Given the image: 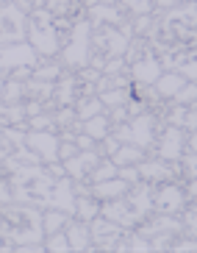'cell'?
<instances>
[{
	"instance_id": "51",
	"label": "cell",
	"mask_w": 197,
	"mask_h": 253,
	"mask_svg": "<svg viewBox=\"0 0 197 253\" xmlns=\"http://www.w3.org/2000/svg\"><path fill=\"white\" fill-rule=\"evenodd\" d=\"M31 3H34V6H44V0H31Z\"/></svg>"
},
{
	"instance_id": "24",
	"label": "cell",
	"mask_w": 197,
	"mask_h": 253,
	"mask_svg": "<svg viewBox=\"0 0 197 253\" xmlns=\"http://www.w3.org/2000/svg\"><path fill=\"white\" fill-rule=\"evenodd\" d=\"M73 217L67 214V211H59V209H47L42 214V228H44V237L47 234H56V231H64V225L70 223Z\"/></svg>"
},
{
	"instance_id": "49",
	"label": "cell",
	"mask_w": 197,
	"mask_h": 253,
	"mask_svg": "<svg viewBox=\"0 0 197 253\" xmlns=\"http://www.w3.org/2000/svg\"><path fill=\"white\" fill-rule=\"evenodd\" d=\"M3 86H6V78H0V97H3Z\"/></svg>"
},
{
	"instance_id": "44",
	"label": "cell",
	"mask_w": 197,
	"mask_h": 253,
	"mask_svg": "<svg viewBox=\"0 0 197 253\" xmlns=\"http://www.w3.org/2000/svg\"><path fill=\"white\" fill-rule=\"evenodd\" d=\"M119 145H122V142L117 139V136H106V139H103V150H106V153H109V156H114V153H117L119 150Z\"/></svg>"
},
{
	"instance_id": "25",
	"label": "cell",
	"mask_w": 197,
	"mask_h": 253,
	"mask_svg": "<svg viewBox=\"0 0 197 253\" xmlns=\"http://www.w3.org/2000/svg\"><path fill=\"white\" fill-rule=\"evenodd\" d=\"M97 214H100V206L95 203L92 195H78V198H75V220L89 223V220H95Z\"/></svg>"
},
{
	"instance_id": "30",
	"label": "cell",
	"mask_w": 197,
	"mask_h": 253,
	"mask_svg": "<svg viewBox=\"0 0 197 253\" xmlns=\"http://www.w3.org/2000/svg\"><path fill=\"white\" fill-rule=\"evenodd\" d=\"M44 251H50V253H64V251H70V242H67V234H64V231L47 234V239H44Z\"/></svg>"
},
{
	"instance_id": "27",
	"label": "cell",
	"mask_w": 197,
	"mask_h": 253,
	"mask_svg": "<svg viewBox=\"0 0 197 253\" xmlns=\"http://www.w3.org/2000/svg\"><path fill=\"white\" fill-rule=\"evenodd\" d=\"M117 172H119V167L111 159H100V164H97L95 170L89 172V181L92 184H97V181H109V178H117Z\"/></svg>"
},
{
	"instance_id": "18",
	"label": "cell",
	"mask_w": 197,
	"mask_h": 253,
	"mask_svg": "<svg viewBox=\"0 0 197 253\" xmlns=\"http://www.w3.org/2000/svg\"><path fill=\"white\" fill-rule=\"evenodd\" d=\"M86 20L92 23V28H103V25H122V14L117 11V6H103V3H97V6L86 8Z\"/></svg>"
},
{
	"instance_id": "13",
	"label": "cell",
	"mask_w": 197,
	"mask_h": 253,
	"mask_svg": "<svg viewBox=\"0 0 197 253\" xmlns=\"http://www.w3.org/2000/svg\"><path fill=\"white\" fill-rule=\"evenodd\" d=\"M61 164H64L67 175L73 181H86L89 172L100 164V153H97V150H78L73 159H67V162H61Z\"/></svg>"
},
{
	"instance_id": "36",
	"label": "cell",
	"mask_w": 197,
	"mask_h": 253,
	"mask_svg": "<svg viewBox=\"0 0 197 253\" xmlns=\"http://www.w3.org/2000/svg\"><path fill=\"white\" fill-rule=\"evenodd\" d=\"M119 178L122 181H128V184H139V181H142V175H139V167L136 164H125V167H119V172H117Z\"/></svg>"
},
{
	"instance_id": "52",
	"label": "cell",
	"mask_w": 197,
	"mask_h": 253,
	"mask_svg": "<svg viewBox=\"0 0 197 253\" xmlns=\"http://www.w3.org/2000/svg\"><path fill=\"white\" fill-rule=\"evenodd\" d=\"M3 3H8V0H0V6H3Z\"/></svg>"
},
{
	"instance_id": "14",
	"label": "cell",
	"mask_w": 197,
	"mask_h": 253,
	"mask_svg": "<svg viewBox=\"0 0 197 253\" xmlns=\"http://www.w3.org/2000/svg\"><path fill=\"white\" fill-rule=\"evenodd\" d=\"M161 73H164V67H161L158 56H150V53H147L145 59H136L131 67H128L131 81H133V84H142V86H150V84H156Z\"/></svg>"
},
{
	"instance_id": "43",
	"label": "cell",
	"mask_w": 197,
	"mask_h": 253,
	"mask_svg": "<svg viewBox=\"0 0 197 253\" xmlns=\"http://www.w3.org/2000/svg\"><path fill=\"white\" fill-rule=\"evenodd\" d=\"M75 145H78V150H95V139L89 134H75Z\"/></svg>"
},
{
	"instance_id": "45",
	"label": "cell",
	"mask_w": 197,
	"mask_h": 253,
	"mask_svg": "<svg viewBox=\"0 0 197 253\" xmlns=\"http://www.w3.org/2000/svg\"><path fill=\"white\" fill-rule=\"evenodd\" d=\"M183 0H153L156 8H164V11H169V8H178Z\"/></svg>"
},
{
	"instance_id": "10",
	"label": "cell",
	"mask_w": 197,
	"mask_h": 253,
	"mask_svg": "<svg viewBox=\"0 0 197 253\" xmlns=\"http://www.w3.org/2000/svg\"><path fill=\"white\" fill-rule=\"evenodd\" d=\"M139 167V175H142V181H147V184H164V181H172V175L175 172H181V167H178L175 162H164V159H142V162L136 164Z\"/></svg>"
},
{
	"instance_id": "16",
	"label": "cell",
	"mask_w": 197,
	"mask_h": 253,
	"mask_svg": "<svg viewBox=\"0 0 197 253\" xmlns=\"http://www.w3.org/2000/svg\"><path fill=\"white\" fill-rule=\"evenodd\" d=\"M67 234V242H70V251H95V245H92V234H89V223H83V220H70L64 228Z\"/></svg>"
},
{
	"instance_id": "19",
	"label": "cell",
	"mask_w": 197,
	"mask_h": 253,
	"mask_svg": "<svg viewBox=\"0 0 197 253\" xmlns=\"http://www.w3.org/2000/svg\"><path fill=\"white\" fill-rule=\"evenodd\" d=\"M183 84H186V78H183L178 70H164V73L158 75V81L153 84V86H156L153 92L158 97H175L178 92L183 89Z\"/></svg>"
},
{
	"instance_id": "50",
	"label": "cell",
	"mask_w": 197,
	"mask_h": 253,
	"mask_svg": "<svg viewBox=\"0 0 197 253\" xmlns=\"http://www.w3.org/2000/svg\"><path fill=\"white\" fill-rule=\"evenodd\" d=\"M103 6H114V0H100Z\"/></svg>"
},
{
	"instance_id": "9",
	"label": "cell",
	"mask_w": 197,
	"mask_h": 253,
	"mask_svg": "<svg viewBox=\"0 0 197 253\" xmlns=\"http://www.w3.org/2000/svg\"><path fill=\"white\" fill-rule=\"evenodd\" d=\"M183 150H186V134H183V128L169 126L167 131L161 134L158 145H156L158 159H164V162H181Z\"/></svg>"
},
{
	"instance_id": "23",
	"label": "cell",
	"mask_w": 197,
	"mask_h": 253,
	"mask_svg": "<svg viewBox=\"0 0 197 253\" xmlns=\"http://www.w3.org/2000/svg\"><path fill=\"white\" fill-rule=\"evenodd\" d=\"M142 159H145V150L136 148V145H131V142H122L119 150L111 156V162L117 164V167H125V164H139Z\"/></svg>"
},
{
	"instance_id": "5",
	"label": "cell",
	"mask_w": 197,
	"mask_h": 253,
	"mask_svg": "<svg viewBox=\"0 0 197 253\" xmlns=\"http://www.w3.org/2000/svg\"><path fill=\"white\" fill-rule=\"evenodd\" d=\"M39 59L42 56L28 45V39L25 42H14V45H0V78L20 67H37Z\"/></svg>"
},
{
	"instance_id": "46",
	"label": "cell",
	"mask_w": 197,
	"mask_h": 253,
	"mask_svg": "<svg viewBox=\"0 0 197 253\" xmlns=\"http://www.w3.org/2000/svg\"><path fill=\"white\" fill-rule=\"evenodd\" d=\"M183 128H197V109H186V120H183Z\"/></svg>"
},
{
	"instance_id": "22",
	"label": "cell",
	"mask_w": 197,
	"mask_h": 253,
	"mask_svg": "<svg viewBox=\"0 0 197 253\" xmlns=\"http://www.w3.org/2000/svg\"><path fill=\"white\" fill-rule=\"evenodd\" d=\"M103 112H106V106H103V100L97 95H83L75 100V114H78L80 123L89 117H95V114H103Z\"/></svg>"
},
{
	"instance_id": "35",
	"label": "cell",
	"mask_w": 197,
	"mask_h": 253,
	"mask_svg": "<svg viewBox=\"0 0 197 253\" xmlns=\"http://www.w3.org/2000/svg\"><path fill=\"white\" fill-rule=\"evenodd\" d=\"M175 70L183 75V78H186V81H197V56H192V59L181 61Z\"/></svg>"
},
{
	"instance_id": "29",
	"label": "cell",
	"mask_w": 197,
	"mask_h": 253,
	"mask_svg": "<svg viewBox=\"0 0 197 253\" xmlns=\"http://www.w3.org/2000/svg\"><path fill=\"white\" fill-rule=\"evenodd\" d=\"M31 78H39V81H59L61 67L59 64H44V61H39L37 67H34V73H31Z\"/></svg>"
},
{
	"instance_id": "15",
	"label": "cell",
	"mask_w": 197,
	"mask_h": 253,
	"mask_svg": "<svg viewBox=\"0 0 197 253\" xmlns=\"http://www.w3.org/2000/svg\"><path fill=\"white\" fill-rule=\"evenodd\" d=\"M100 214L109 217L111 223L122 225V228H133V225H139V220H136V214H133L131 203L125 201V195H122V198H114V201H103Z\"/></svg>"
},
{
	"instance_id": "17",
	"label": "cell",
	"mask_w": 197,
	"mask_h": 253,
	"mask_svg": "<svg viewBox=\"0 0 197 253\" xmlns=\"http://www.w3.org/2000/svg\"><path fill=\"white\" fill-rule=\"evenodd\" d=\"M131 189V184L128 181H122L117 175V178H109V181H97V184L89 186V195L95 198V201H114V198H122L125 192Z\"/></svg>"
},
{
	"instance_id": "7",
	"label": "cell",
	"mask_w": 197,
	"mask_h": 253,
	"mask_svg": "<svg viewBox=\"0 0 197 253\" xmlns=\"http://www.w3.org/2000/svg\"><path fill=\"white\" fill-rule=\"evenodd\" d=\"M183 209H186V192L178 184L164 181L153 192V211L158 214H181Z\"/></svg>"
},
{
	"instance_id": "6",
	"label": "cell",
	"mask_w": 197,
	"mask_h": 253,
	"mask_svg": "<svg viewBox=\"0 0 197 253\" xmlns=\"http://www.w3.org/2000/svg\"><path fill=\"white\" fill-rule=\"evenodd\" d=\"M89 234H92L95 251H114L117 242L125 237V228L117 225V223H111L109 217L97 214L95 220H89Z\"/></svg>"
},
{
	"instance_id": "41",
	"label": "cell",
	"mask_w": 197,
	"mask_h": 253,
	"mask_svg": "<svg viewBox=\"0 0 197 253\" xmlns=\"http://www.w3.org/2000/svg\"><path fill=\"white\" fill-rule=\"evenodd\" d=\"M183 120H186V106L178 103V109H172V112H169V126L183 128Z\"/></svg>"
},
{
	"instance_id": "28",
	"label": "cell",
	"mask_w": 197,
	"mask_h": 253,
	"mask_svg": "<svg viewBox=\"0 0 197 253\" xmlns=\"http://www.w3.org/2000/svg\"><path fill=\"white\" fill-rule=\"evenodd\" d=\"M97 97L103 100V106H111V109H117V106H125L131 97H128V89H119V86H111L106 92H97Z\"/></svg>"
},
{
	"instance_id": "34",
	"label": "cell",
	"mask_w": 197,
	"mask_h": 253,
	"mask_svg": "<svg viewBox=\"0 0 197 253\" xmlns=\"http://www.w3.org/2000/svg\"><path fill=\"white\" fill-rule=\"evenodd\" d=\"M53 126H56V117H50L44 112L31 117V131H53Z\"/></svg>"
},
{
	"instance_id": "20",
	"label": "cell",
	"mask_w": 197,
	"mask_h": 253,
	"mask_svg": "<svg viewBox=\"0 0 197 253\" xmlns=\"http://www.w3.org/2000/svg\"><path fill=\"white\" fill-rule=\"evenodd\" d=\"M109 128H111V117L109 112H103V114H95V117H89L80 123V131L83 134H89L95 142H103L106 136H109Z\"/></svg>"
},
{
	"instance_id": "38",
	"label": "cell",
	"mask_w": 197,
	"mask_h": 253,
	"mask_svg": "<svg viewBox=\"0 0 197 253\" xmlns=\"http://www.w3.org/2000/svg\"><path fill=\"white\" fill-rule=\"evenodd\" d=\"M183 225L189 228L192 237H197V206H189L186 209V217H183Z\"/></svg>"
},
{
	"instance_id": "3",
	"label": "cell",
	"mask_w": 197,
	"mask_h": 253,
	"mask_svg": "<svg viewBox=\"0 0 197 253\" xmlns=\"http://www.w3.org/2000/svg\"><path fill=\"white\" fill-rule=\"evenodd\" d=\"M25 39H28V45L34 47L39 56H44V59L56 56L59 47H61L59 28H56V17H53L47 8L34 6V11L28 14V34H25Z\"/></svg>"
},
{
	"instance_id": "42",
	"label": "cell",
	"mask_w": 197,
	"mask_h": 253,
	"mask_svg": "<svg viewBox=\"0 0 197 253\" xmlns=\"http://www.w3.org/2000/svg\"><path fill=\"white\" fill-rule=\"evenodd\" d=\"M183 170L189 178H197V153H189V156L183 159Z\"/></svg>"
},
{
	"instance_id": "11",
	"label": "cell",
	"mask_w": 197,
	"mask_h": 253,
	"mask_svg": "<svg viewBox=\"0 0 197 253\" xmlns=\"http://www.w3.org/2000/svg\"><path fill=\"white\" fill-rule=\"evenodd\" d=\"M75 198H78V192H75V186H73V178L70 175H61L53 184L50 206L47 209H59V211H67L70 217H75Z\"/></svg>"
},
{
	"instance_id": "47",
	"label": "cell",
	"mask_w": 197,
	"mask_h": 253,
	"mask_svg": "<svg viewBox=\"0 0 197 253\" xmlns=\"http://www.w3.org/2000/svg\"><path fill=\"white\" fill-rule=\"evenodd\" d=\"M186 142H189L192 153H197V128H192V134H189V139H186Z\"/></svg>"
},
{
	"instance_id": "40",
	"label": "cell",
	"mask_w": 197,
	"mask_h": 253,
	"mask_svg": "<svg viewBox=\"0 0 197 253\" xmlns=\"http://www.w3.org/2000/svg\"><path fill=\"white\" fill-rule=\"evenodd\" d=\"M14 150H17V148H14V142L6 136V131H0V159H8L11 153H14Z\"/></svg>"
},
{
	"instance_id": "21",
	"label": "cell",
	"mask_w": 197,
	"mask_h": 253,
	"mask_svg": "<svg viewBox=\"0 0 197 253\" xmlns=\"http://www.w3.org/2000/svg\"><path fill=\"white\" fill-rule=\"evenodd\" d=\"M56 100H59V106H75V100H78V78H73V75H64L61 73L59 84H56Z\"/></svg>"
},
{
	"instance_id": "48",
	"label": "cell",
	"mask_w": 197,
	"mask_h": 253,
	"mask_svg": "<svg viewBox=\"0 0 197 253\" xmlns=\"http://www.w3.org/2000/svg\"><path fill=\"white\" fill-rule=\"evenodd\" d=\"M189 195H195V198H197V178L189 181Z\"/></svg>"
},
{
	"instance_id": "4",
	"label": "cell",
	"mask_w": 197,
	"mask_h": 253,
	"mask_svg": "<svg viewBox=\"0 0 197 253\" xmlns=\"http://www.w3.org/2000/svg\"><path fill=\"white\" fill-rule=\"evenodd\" d=\"M61 61L73 70H83L92 61V23L89 20H78L73 23L67 47L61 50Z\"/></svg>"
},
{
	"instance_id": "26",
	"label": "cell",
	"mask_w": 197,
	"mask_h": 253,
	"mask_svg": "<svg viewBox=\"0 0 197 253\" xmlns=\"http://www.w3.org/2000/svg\"><path fill=\"white\" fill-rule=\"evenodd\" d=\"M25 81H17V78H8L6 86H3V97H0V103L3 106H14V103H22V97H25Z\"/></svg>"
},
{
	"instance_id": "2",
	"label": "cell",
	"mask_w": 197,
	"mask_h": 253,
	"mask_svg": "<svg viewBox=\"0 0 197 253\" xmlns=\"http://www.w3.org/2000/svg\"><path fill=\"white\" fill-rule=\"evenodd\" d=\"M11 195L17 203H28V206H39L47 209L50 206V192H53V178L50 172L44 170L42 164H22L11 172Z\"/></svg>"
},
{
	"instance_id": "1",
	"label": "cell",
	"mask_w": 197,
	"mask_h": 253,
	"mask_svg": "<svg viewBox=\"0 0 197 253\" xmlns=\"http://www.w3.org/2000/svg\"><path fill=\"white\" fill-rule=\"evenodd\" d=\"M0 237L11 245H28V242H42L44 228H42V211L39 206L28 203H3L0 206Z\"/></svg>"
},
{
	"instance_id": "12",
	"label": "cell",
	"mask_w": 197,
	"mask_h": 253,
	"mask_svg": "<svg viewBox=\"0 0 197 253\" xmlns=\"http://www.w3.org/2000/svg\"><path fill=\"white\" fill-rule=\"evenodd\" d=\"M128 128H131V145H136V148L147 150L150 145H153V136H156V117L153 114H136V117L128 120Z\"/></svg>"
},
{
	"instance_id": "8",
	"label": "cell",
	"mask_w": 197,
	"mask_h": 253,
	"mask_svg": "<svg viewBox=\"0 0 197 253\" xmlns=\"http://www.w3.org/2000/svg\"><path fill=\"white\" fill-rule=\"evenodd\" d=\"M25 145H28L34 153H39L42 164L59 162V145H61V139L53 134V131H28V134H25Z\"/></svg>"
},
{
	"instance_id": "33",
	"label": "cell",
	"mask_w": 197,
	"mask_h": 253,
	"mask_svg": "<svg viewBox=\"0 0 197 253\" xmlns=\"http://www.w3.org/2000/svg\"><path fill=\"white\" fill-rule=\"evenodd\" d=\"M125 8L131 11L133 17L139 14H153V0H122Z\"/></svg>"
},
{
	"instance_id": "32",
	"label": "cell",
	"mask_w": 197,
	"mask_h": 253,
	"mask_svg": "<svg viewBox=\"0 0 197 253\" xmlns=\"http://www.w3.org/2000/svg\"><path fill=\"white\" fill-rule=\"evenodd\" d=\"M172 100H175V103H181V106L195 103V100H197V81H186V84H183V89L178 92Z\"/></svg>"
},
{
	"instance_id": "37",
	"label": "cell",
	"mask_w": 197,
	"mask_h": 253,
	"mask_svg": "<svg viewBox=\"0 0 197 253\" xmlns=\"http://www.w3.org/2000/svg\"><path fill=\"white\" fill-rule=\"evenodd\" d=\"M169 251H175V253H192V251H197V237H192V239H175Z\"/></svg>"
},
{
	"instance_id": "31",
	"label": "cell",
	"mask_w": 197,
	"mask_h": 253,
	"mask_svg": "<svg viewBox=\"0 0 197 253\" xmlns=\"http://www.w3.org/2000/svg\"><path fill=\"white\" fill-rule=\"evenodd\" d=\"M44 8L53 17H70V11L75 8V0H44Z\"/></svg>"
},
{
	"instance_id": "39",
	"label": "cell",
	"mask_w": 197,
	"mask_h": 253,
	"mask_svg": "<svg viewBox=\"0 0 197 253\" xmlns=\"http://www.w3.org/2000/svg\"><path fill=\"white\" fill-rule=\"evenodd\" d=\"M78 153V145L73 139H67L64 145H59V162H67V159H73Z\"/></svg>"
}]
</instances>
